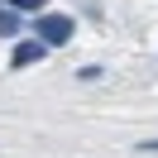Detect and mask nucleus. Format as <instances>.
I'll list each match as a JSON object with an SVG mask.
<instances>
[{"label": "nucleus", "instance_id": "nucleus-2", "mask_svg": "<svg viewBox=\"0 0 158 158\" xmlns=\"http://www.w3.org/2000/svg\"><path fill=\"white\" fill-rule=\"evenodd\" d=\"M43 53H48V48H43L39 39H29V43H15V58L10 62H15V67H29V62H39Z\"/></svg>", "mask_w": 158, "mask_h": 158}, {"label": "nucleus", "instance_id": "nucleus-3", "mask_svg": "<svg viewBox=\"0 0 158 158\" xmlns=\"http://www.w3.org/2000/svg\"><path fill=\"white\" fill-rule=\"evenodd\" d=\"M19 29H24V15L0 10V39H19Z\"/></svg>", "mask_w": 158, "mask_h": 158}, {"label": "nucleus", "instance_id": "nucleus-1", "mask_svg": "<svg viewBox=\"0 0 158 158\" xmlns=\"http://www.w3.org/2000/svg\"><path fill=\"white\" fill-rule=\"evenodd\" d=\"M34 34H39L43 48H62V43L72 39V19H67V15H39Z\"/></svg>", "mask_w": 158, "mask_h": 158}, {"label": "nucleus", "instance_id": "nucleus-4", "mask_svg": "<svg viewBox=\"0 0 158 158\" xmlns=\"http://www.w3.org/2000/svg\"><path fill=\"white\" fill-rule=\"evenodd\" d=\"M15 15H29V10H43V0H10Z\"/></svg>", "mask_w": 158, "mask_h": 158}, {"label": "nucleus", "instance_id": "nucleus-5", "mask_svg": "<svg viewBox=\"0 0 158 158\" xmlns=\"http://www.w3.org/2000/svg\"><path fill=\"white\" fill-rule=\"evenodd\" d=\"M144 153H158V139H148V144H144Z\"/></svg>", "mask_w": 158, "mask_h": 158}]
</instances>
